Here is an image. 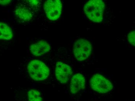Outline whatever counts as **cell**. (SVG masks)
Returning a JSON list of instances; mask_svg holds the SVG:
<instances>
[{
  "instance_id": "14",
  "label": "cell",
  "mask_w": 135,
  "mask_h": 101,
  "mask_svg": "<svg viewBox=\"0 0 135 101\" xmlns=\"http://www.w3.org/2000/svg\"><path fill=\"white\" fill-rule=\"evenodd\" d=\"M12 1L10 0H6V1H0V4L3 5H6L9 4Z\"/></svg>"
},
{
  "instance_id": "5",
  "label": "cell",
  "mask_w": 135,
  "mask_h": 101,
  "mask_svg": "<svg viewBox=\"0 0 135 101\" xmlns=\"http://www.w3.org/2000/svg\"><path fill=\"white\" fill-rule=\"evenodd\" d=\"M62 4L60 0H48L44 2V9L46 16L50 20L58 19L62 13Z\"/></svg>"
},
{
  "instance_id": "4",
  "label": "cell",
  "mask_w": 135,
  "mask_h": 101,
  "mask_svg": "<svg viewBox=\"0 0 135 101\" xmlns=\"http://www.w3.org/2000/svg\"><path fill=\"white\" fill-rule=\"evenodd\" d=\"M90 86L92 89L100 93H105L111 91L113 85L109 80L101 75L97 74L94 75L90 80Z\"/></svg>"
},
{
  "instance_id": "12",
  "label": "cell",
  "mask_w": 135,
  "mask_h": 101,
  "mask_svg": "<svg viewBox=\"0 0 135 101\" xmlns=\"http://www.w3.org/2000/svg\"><path fill=\"white\" fill-rule=\"evenodd\" d=\"M135 32L134 31H132L128 34V39L129 43L131 44L132 46H135Z\"/></svg>"
},
{
  "instance_id": "13",
  "label": "cell",
  "mask_w": 135,
  "mask_h": 101,
  "mask_svg": "<svg viewBox=\"0 0 135 101\" xmlns=\"http://www.w3.org/2000/svg\"><path fill=\"white\" fill-rule=\"evenodd\" d=\"M28 1L30 5L33 7H37L40 4L39 1Z\"/></svg>"
},
{
  "instance_id": "7",
  "label": "cell",
  "mask_w": 135,
  "mask_h": 101,
  "mask_svg": "<svg viewBox=\"0 0 135 101\" xmlns=\"http://www.w3.org/2000/svg\"><path fill=\"white\" fill-rule=\"evenodd\" d=\"M85 80L84 77L80 74H76L72 77L70 88L71 93L75 94L85 87Z\"/></svg>"
},
{
  "instance_id": "9",
  "label": "cell",
  "mask_w": 135,
  "mask_h": 101,
  "mask_svg": "<svg viewBox=\"0 0 135 101\" xmlns=\"http://www.w3.org/2000/svg\"><path fill=\"white\" fill-rule=\"evenodd\" d=\"M15 13L16 17L21 20L26 22L31 20L33 17L31 10L25 6H18L15 10Z\"/></svg>"
},
{
  "instance_id": "10",
  "label": "cell",
  "mask_w": 135,
  "mask_h": 101,
  "mask_svg": "<svg viewBox=\"0 0 135 101\" xmlns=\"http://www.w3.org/2000/svg\"><path fill=\"white\" fill-rule=\"evenodd\" d=\"M13 36L11 28L6 24L0 22V39L9 40L13 38Z\"/></svg>"
},
{
  "instance_id": "3",
  "label": "cell",
  "mask_w": 135,
  "mask_h": 101,
  "mask_svg": "<svg viewBox=\"0 0 135 101\" xmlns=\"http://www.w3.org/2000/svg\"><path fill=\"white\" fill-rule=\"evenodd\" d=\"M92 48V44L88 40L83 39L77 40L73 47L76 59L79 61L86 60L90 55Z\"/></svg>"
},
{
  "instance_id": "8",
  "label": "cell",
  "mask_w": 135,
  "mask_h": 101,
  "mask_svg": "<svg viewBox=\"0 0 135 101\" xmlns=\"http://www.w3.org/2000/svg\"><path fill=\"white\" fill-rule=\"evenodd\" d=\"M51 49L49 44L44 40L32 44L30 47V50L33 55L40 56L47 53Z\"/></svg>"
},
{
  "instance_id": "6",
  "label": "cell",
  "mask_w": 135,
  "mask_h": 101,
  "mask_svg": "<svg viewBox=\"0 0 135 101\" xmlns=\"http://www.w3.org/2000/svg\"><path fill=\"white\" fill-rule=\"evenodd\" d=\"M72 69L70 66L61 61L57 63L55 68V76L62 84L67 83L72 75Z\"/></svg>"
},
{
  "instance_id": "1",
  "label": "cell",
  "mask_w": 135,
  "mask_h": 101,
  "mask_svg": "<svg viewBox=\"0 0 135 101\" xmlns=\"http://www.w3.org/2000/svg\"><path fill=\"white\" fill-rule=\"evenodd\" d=\"M105 4L101 0H91L85 4L84 13L88 18L96 23H100L104 16Z\"/></svg>"
},
{
  "instance_id": "11",
  "label": "cell",
  "mask_w": 135,
  "mask_h": 101,
  "mask_svg": "<svg viewBox=\"0 0 135 101\" xmlns=\"http://www.w3.org/2000/svg\"><path fill=\"white\" fill-rule=\"evenodd\" d=\"M28 101H42L40 93L35 89H31L28 92Z\"/></svg>"
},
{
  "instance_id": "2",
  "label": "cell",
  "mask_w": 135,
  "mask_h": 101,
  "mask_svg": "<svg viewBox=\"0 0 135 101\" xmlns=\"http://www.w3.org/2000/svg\"><path fill=\"white\" fill-rule=\"evenodd\" d=\"M27 69L30 76L36 81L45 80L50 73L49 68L46 65L38 60H33L30 62Z\"/></svg>"
}]
</instances>
